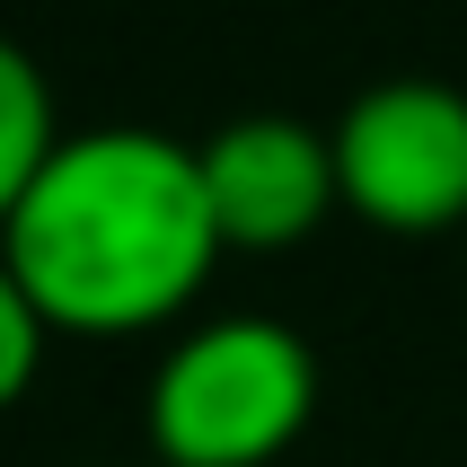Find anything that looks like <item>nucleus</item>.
<instances>
[{"mask_svg":"<svg viewBox=\"0 0 467 467\" xmlns=\"http://www.w3.org/2000/svg\"><path fill=\"white\" fill-rule=\"evenodd\" d=\"M0 256L53 336L132 344L177 327L230 247L194 141L150 124H98L53 141V159L0 230Z\"/></svg>","mask_w":467,"mask_h":467,"instance_id":"1","label":"nucleus"},{"mask_svg":"<svg viewBox=\"0 0 467 467\" xmlns=\"http://www.w3.org/2000/svg\"><path fill=\"white\" fill-rule=\"evenodd\" d=\"M317 353L283 317H194L141 389L150 467H274L317 423Z\"/></svg>","mask_w":467,"mask_h":467,"instance_id":"2","label":"nucleus"},{"mask_svg":"<svg viewBox=\"0 0 467 467\" xmlns=\"http://www.w3.org/2000/svg\"><path fill=\"white\" fill-rule=\"evenodd\" d=\"M327 141H336V194L362 230H467V88L423 71L370 79L362 98H344Z\"/></svg>","mask_w":467,"mask_h":467,"instance_id":"3","label":"nucleus"},{"mask_svg":"<svg viewBox=\"0 0 467 467\" xmlns=\"http://www.w3.org/2000/svg\"><path fill=\"white\" fill-rule=\"evenodd\" d=\"M203 194L230 256H291L344 212L336 194V141L300 115H230L194 141Z\"/></svg>","mask_w":467,"mask_h":467,"instance_id":"4","label":"nucleus"},{"mask_svg":"<svg viewBox=\"0 0 467 467\" xmlns=\"http://www.w3.org/2000/svg\"><path fill=\"white\" fill-rule=\"evenodd\" d=\"M53 141H62V115H53L45 71H36V53H26V45L0 36V230H9L18 194L36 185V168L53 159Z\"/></svg>","mask_w":467,"mask_h":467,"instance_id":"5","label":"nucleus"},{"mask_svg":"<svg viewBox=\"0 0 467 467\" xmlns=\"http://www.w3.org/2000/svg\"><path fill=\"white\" fill-rule=\"evenodd\" d=\"M45 344H53V327L36 317L26 283L9 274V256H0V415H9V406L36 389V370H45Z\"/></svg>","mask_w":467,"mask_h":467,"instance_id":"6","label":"nucleus"},{"mask_svg":"<svg viewBox=\"0 0 467 467\" xmlns=\"http://www.w3.org/2000/svg\"><path fill=\"white\" fill-rule=\"evenodd\" d=\"M141 467H150V459H141Z\"/></svg>","mask_w":467,"mask_h":467,"instance_id":"7","label":"nucleus"}]
</instances>
